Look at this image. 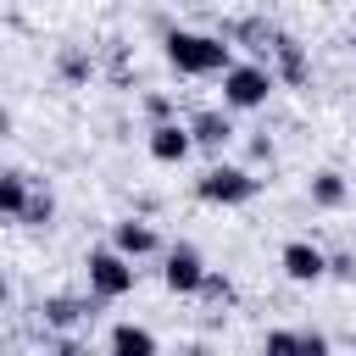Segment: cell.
<instances>
[{
  "mask_svg": "<svg viewBox=\"0 0 356 356\" xmlns=\"http://www.w3.org/2000/svg\"><path fill=\"white\" fill-rule=\"evenodd\" d=\"M167 67L184 78H211V72H234V44L222 33H195V28H172L161 39Z\"/></svg>",
  "mask_w": 356,
  "mask_h": 356,
  "instance_id": "6da1fadb",
  "label": "cell"
},
{
  "mask_svg": "<svg viewBox=\"0 0 356 356\" xmlns=\"http://www.w3.org/2000/svg\"><path fill=\"white\" fill-rule=\"evenodd\" d=\"M273 89H278V78L267 61H234V72H222V106L228 111H261Z\"/></svg>",
  "mask_w": 356,
  "mask_h": 356,
  "instance_id": "7a4b0ae2",
  "label": "cell"
},
{
  "mask_svg": "<svg viewBox=\"0 0 356 356\" xmlns=\"http://www.w3.org/2000/svg\"><path fill=\"white\" fill-rule=\"evenodd\" d=\"M256 189H261V178L250 167H234V161H217L195 178V195L206 206H245V200H256Z\"/></svg>",
  "mask_w": 356,
  "mask_h": 356,
  "instance_id": "3957f363",
  "label": "cell"
},
{
  "mask_svg": "<svg viewBox=\"0 0 356 356\" xmlns=\"http://www.w3.org/2000/svg\"><path fill=\"white\" fill-rule=\"evenodd\" d=\"M89 295L95 300H122L128 289H134V261L128 256H117L111 245H100V250H89Z\"/></svg>",
  "mask_w": 356,
  "mask_h": 356,
  "instance_id": "277c9868",
  "label": "cell"
},
{
  "mask_svg": "<svg viewBox=\"0 0 356 356\" xmlns=\"http://www.w3.org/2000/svg\"><path fill=\"white\" fill-rule=\"evenodd\" d=\"M206 273H211V267L200 261L195 245H172V250H161V284H167L172 295H200Z\"/></svg>",
  "mask_w": 356,
  "mask_h": 356,
  "instance_id": "5b68a950",
  "label": "cell"
},
{
  "mask_svg": "<svg viewBox=\"0 0 356 356\" xmlns=\"http://www.w3.org/2000/svg\"><path fill=\"white\" fill-rule=\"evenodd\" d=\"M278 267H284L289 284H323L328 278V250H317L312 239H289L278 250Z\"/></svg>",
  "mask_w": 356,
  "mask_h": 356,
  "instance_id": "8992f818",
  "label": "cell"
},
{
  "mask_svg": "<svg viewBox=\"0 0 356 356\" xmlns=\"http://www.w3.org/2000/svg\"><path fill=\"white\" fill-rule=\"evenodd\" d=\"M145 150H150V161H161V167H178V161L195 150V134H189V122H167V128H150Z\"/></svg>",
  "mask_w": 356,
  "mask_h": 356,
  "instance_id": "52a82bcc",
  "label": "cell"
},
{
  "mask_svg": "<svg viewBox=\"0 0 356 356\" xmlns=\"http://www.w3.org/2000/svg\"><path fill=\"white\" fill-rule=\"evenodd\" d=\"M111 250L128 256V261H139V256H156V250H161V234H156L150 222H139V217H122V222L111 228Z\"/></svg>",
  "mask_w": 356,
  "mask_h": 356,
  "instance_id": "ba28073f",
  "label": "cell"
},
{
  "mask_svg": "<svg viewBox=\"0 0 356 356\" xmlns=\"http://www.w3.org/2000/svg\"><path fill=\"white\" fill-rule=\"evenodd\" d=\"M189 134H195L200 150H228V145H234V117L217 111V106H206V111L189 117Z\"/></svg>",
  "mask_w": 356,
  "mask_h": 356,
  "instance_id": "9c48e42d",
  "label": "cell"
},
{
  "mask_svg": "<svg viewBox=\"0 0 356 356\" xmlns=\"http://www.w3.org/2000/svg\"><path fill=\"white\" fill-rule=\"evenodd\" d=\"M273 78H284V83H306V56H300V39H289V33H273Z\"/></svg>",
  "mask_w": 356,
  "mask_h": 356,
  "instance_id": "30bf717a",
  "label": "cell"
},
{
  "mask_svg": "<svg viewBox=\"0 0 356 356\" xmlns=\"http://www.w3.org/2000/svg\"><path fill=\"white\" fill-rule=\"evenodd\" d=\"M106 350H117V356H156V334L139 328V323H111Z\"/></svg>",
  "mask_w": 356,
  "mask_h": 356,
  "instance_id": "8fae6325",
  "label": "cell"
},
{
  "mask_svg": "<svg viewBox=\"0 0 356 356\" xmlns=\"http://www.w3.org/2000/svg\"><path fill=\"white\" fill-rule=\"evenodd\" d=\"M345 200H350V184H345V172H334V167L312 172V206H323V211H339Z\"/></svg>",
  "mask_w": 356,
  "mask_h": 356,
  "instance_id": "7c38bea8",
  "label": "cell"
},
{
  "mask_svg": "<svg viewBox=\"0 0 356 356\" xmlns=\"http://www.w3.org/2000/svg\"><path fill=\"white\" fill-rule=\"evenodd\" d=\"M28 200H33L28 178H22V172H0V211H6L11 222H22V217H28Z\"/></svg>",
  "mask_w": 356,
  "mask_h": 356,
  "instance_id": "4fadbf2b",
  "label": "cell"
},
{
  "mask_svg": "<svg viewBox=\"0 0 356 356\" xmlns=\"http://www.w3.org/2000/svg\"><path fill=\"white\" fill-rule=\"evenodd\" d=\"M39 312H44V328H78L89 306H83V300H72V295H50Z\"/></svg>",
  "mask_w": 356,
  "mask_h": 356,
  "instance_id": "5bb4252c",
  "label": "cell"
},
{
  "mask_svg": "<svg viewBox=\"0 0 356 356\" xmlns=\"http://www.w3.org/2000/svg\"><path fill=\"white\" fill-rule=\"evenodd\" d=\"M261 356H300V334H295V328H267Z\"/></svg>",
  "mask_w": 356,
  "mask_h": 356,
  "instance_id": "9a60e30c",
  "label": "cell"
},
{
  "mask_svg": "<svg viewBox=\"0 0 356 356\" xmlns=\"http://www.w3.org/2000/svg\"><path fill=\"white\" fill-rule=\"evenodd\" d=\"M50 217H56V200H50V189H33V200H28V228H50Z\"/></svg>",
  "mask_w": 356,
  "mask_h": 356,
  "instance_id": "2e32d148",
  "label": "cell"
},
{
  "mask_svg": "<svg viewBox=\"0 0 356 356\" xmlns=\"http://www.w3.org/2000/svg\"><path fill=\"white\" fill-rule=\"evenodd\" d=\"M145 117H150V128H167L172 122V100L167 95H145Z\"/></svg>",
  "mask_w": 356,
  "mask_h": 356,
  "instance_id": "e0dca14e",
  "label": "cell"
},
{
  "mask_svg": "<svg viewBox=\"0 0 356 356\" xmlns=\"http://www.w3.org/2000/svg\"><path fill=\"white\" fill-rule=\"evenodd\" d=\"M328 278H339V284H356V250H339V256H328Z\"/></svg>",
  "mask_w": 356,
  "mask_h": 356,
  "instance_id": "ac0fdd59",
  "label": "cell"
},
{
  "mask_svg": "<svg viewBox=\"0 0 356 356\" xmlns=\"http://www.w3.org/2000/svg\"><path fill=\"white\" fill-rule=\"evenodd\" d=\"M300 356H334V345H328V334H317V328H306V334H300Z\"/></svg>",
  "mask_w": 356,
  "mask_h": 356,
  "instance_id": "d6986e66",
  "label": "cell"
},
{
  "mask_svg": "<svg viewBox=\"0 0 356 356\" xmlns=\"http://www.w3.org/2000/svg\"><path fill=\"white\" fill-rule=\"evenodd\" d=\"M200 295H206V300H234V284H228V278H217V273H206Z\"/></svg>",
  "mask_w": 356,
  "mask_h": 356,
  "instance_id": "ffe728a7",
  "label": "cell"
},
{
  "mask_svg": "<svg viewBox=\"0 0 356 356\" xmlns=\"http://www.w3.org/2000/svg\"><path fill=\"white\" fill-rule=\"evenodd\" d=\"M61 67H67V78H83V72H89V61H83V56H67Z\"/></svg>",
  "mask_w": 356,
  "mask_h": 356,
  "instance_id": "44dd1931",
  "label": "cell"
},
{
  "mask_svg": "<svg viewBox=\"0 0 356 356\" xmlns=\"http://www.w3.org/2000/svg\"><path fill=\"white\" fill-rule=\"evenodd\" d=\"M106 356H117V350H106Z\"/></svg>",
  "mask_w": 356,
  "mask_h": 356,
  "instance_id": "7402d4cb",
  "label": "cell"
}]
</instances>
